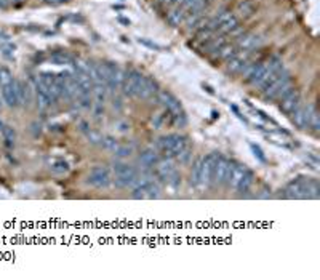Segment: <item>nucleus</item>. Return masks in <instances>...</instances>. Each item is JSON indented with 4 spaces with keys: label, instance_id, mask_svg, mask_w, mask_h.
Instances as JSON below:
<instances>
[{
    "label": "nucleus",
    "instance_id": "7",
    "mask_svg": "<svg viewBox=\"0 0 320 280\" xmlns=\"http://www.w3.org/2000/svg\"><path fill=\"white\" fill-rule=\"evenodd\" d=\"M278 107H280V111L285 114V115H291L295 112V109L298 106H301V92L293 88L290 93H287L282 99H278Z\"/></svg>",
    "mask_w": 320,
    "mask_h": 280
},
{
    "label": "nucleus",
    "instance_id": "18",
    "mask_svg": "<svg viewBox=\"0 0 320 280\" xmlns=\"http://www.w3.org/2000/svg\"><path fill=\"white\" fill-rule=\"evenodd\" d=\"M36 98H37V106H39V109H42V111L48 109L53 104V99L50 96V92L46 90V88L42 84H39V82H37V85H36Z\"/></svg>",
    "mask_w": 320,
    "mask_h": 280
},
{
    "label": "nucleus",
    "instance_id": "31",
    "mask_svg": "<svg viewBox=\"0 0 320 280\" xmlns=\"http://www.w3.org/2000/svg\"><path fill=\"white\" fill-rule=\"evenodd\" d=\"M13 82H15V79H13V74L8 67H5V66L0 67V87L10 85Z\"/></svg>",
    "mask_w": 320,
    "mask_h": 280
},
{
    "label": "nucleus",
    "instance_id": "10",
    "mask_svg": "<svg viewBox=\"0 0 320 280\" xmlns=\"http://www.w3.org/2000/svg\"><path fill=\"white\" fill-rule=\"evenodd\" d=\"M142 79V74L136 69H132L130 72H127V77L124 85H122V92H124L125 96H136L138 93V87H139V82Z\"/></svg>",
    "mask_w": 320,
    "mask_h": 280
},
{
    "label": "nucleus",
    "instance_id": "21",
    "mask_svg": "<svg viewBox=\"0 0 320 280\" xmlns=\"http://www.w3.org/2000/svg\"><path fill=\"white\" fill-rule=\"evenodd\" d=\"M255 11H256V3L253 2V0H242V2H240L239 5H237L234 15H235L237 18L247 19V18H250V16H253Z\"/></svg>",
    "mask_w": 320,
    "mask_h": 280
},
{
    "label": "nucleus",
    "instance_id": "20",
    "mask_svg": "<svg viewBox=\"0 0 320 280\" xmlns=\"http://www.w3.org/2000/svg\"><path fill=\"white\" fill-rule=\"evenodd\" d=\"M0 90H2V98H3V102L8 107H16L19 106L18 102V96H16V88H15V82L10 85H5V87H0Z\"/></svg>",
    "mask_w": 320,
    "mask_h": 280
},
{
    "label": "nucleus",
    "instance_id": "37",
    "mask_svg": "<svg viewBox=\"0 0 320 280\" xmlns=\"http://www.w3.org/2000/svg\"><path fill=\"white\" fill-rule=\"evenodd\" d=\"M138 42H139L141 45L147 47V48H152V50H162V47H160V45H157L155 42H151V40H149V39L141 37V39H138Z\"/></svg>",
    "mask_w": 320,
    "mask_h": 280
},
{
    "label": "nucleus",
    "instance_id": "13",
    "mask_svg": "<svg viewBox=\"0 0 320 280\" xmlns=\"http://www.w3.org/2000/svg\"><path fill=\"white\" fill-rule=\"evenodd\" d=\"M230 160L224 155H218L216 165H215V175H213V183L215 184H224L228 178Z\"/></svg>",
    "mask_w": 320,
    "mask_h": 280
},
{
    "label": "nucleus",
    "instance_id": "30",
    "mask_svg": "<svg viewBox=\"0 0 320 280\" xmlns=\"http://www.w3.org/2000/svg\"><path fill=\"white\" fill-rule=\"evenodd\" d=\"M54 80H56V76H54L53 72H40L39 74V84H42L48 92H50V88L53 87Z\"/></svg>",
    "mask_w": 320,
    "mask_h": 280
},
{
    "label": "nucleus",
    "instance_id": "2",
    "mask_svg": "<svg viewBox=\"0 0 320 280\" xmlns=\"http://www.w3.org/2000/svg\"><path fill=\"white\" fill-rule=\"evenodd\" d=\"M155 147H157L155 151L159 154H163L165 159H175L183 149L187 147V140H186V136H183V135L170 133V135H165V136H162V138H159L157 142H155Z\"/></svg>",
    "mask_w": 320,
    "mask_h": 280
},
{
    "label": "nucleus",
    "instance_id": "26",
    "mask_svg": "<svg viewBox=\"0 0 320 280\" xmlns=\"http://www.w3.org/2000/svg\"><path fill=\"white\" fill-rule=\"evenodd\" d=\"M50 61L56 66H66V64H72L74 59L71 54H67L64 51H53L50 54Z\"/></svg>",
    "mask_w": 320,
    "mask_h": 280
},
{
    "label": "nucleus",
    "instance_id": "41",
    "mask_svg": "<svg viewBox=\"0 0 320 280\" xmlns=\"http://www.w3.org/2000/svg\"><path fill=\"white\" fill-rule=\"evenodd\" d=\"M128 128H130V127H128L127 124H120V128H119V130H120V132H127Z\"/></svg>",
    "mask_w": 320,
    "mask_h": 280
},
{
    "label": "nucleus",
    "instance_id": "24",
    "mask_svg": "<svg viewBox=\"0 0 320 280\" xmlns=\"http://www.w3.org/2000/svg\"><path fill=\"white\" fill-rule=\"evenodd\" d=\"M237 51H239V48H237V45H235L234 42H226V44H223L221 48L216 51V54H218V56H220L221 59L228 61V59L232 58Z\"/></svg>",
    "mask_w": 320,
    "mask_h": 280
},
{
    "label": "nucleus",
    "instance_id": "16",
    "mask_svg": "<svg viewBox=\"0 0 320 280\" xmlns=\"http://www.w3.org/2000/svg\"><path fill=\"white\" fill-rule=\"evenodd\" d=\"M176 172V167L172 159H163V160H159V163L155 165V175L159 176L162 181L168 183L170 176Z\"/></svg>",
    "mask_w": 320,
    "mask_h": 280
},
{
    "label": "nucleus",
    "instance_id": "39",
    "mask_svg": "<svg viewBox=\"0 0 320 280\" xmlns=\"http://www.w3.org/2000/svg\"><path fill=\"white\" fill-rule=\"evenodd\" d=\"M163 115L162 114H157V115H154V119H152V125H154V128H160L162 127V122H163Z\"/></svg>",
    "mask_w": 320,
    "mask_h": 280
},
{
    "label": "nucleus",
    "instance_id": "19",
    "mask_svg": "<svg viewBox=\"0 0 320 280\" xmlns=\"http://www.w3.org/2000/svg\"><path fill=\"white\" fill-rule=\"evenodd\" d=\"M139 163L144 168H152L159 163L160 160V154L155 151V149H146V151H142L138 157Z\"/></svg>",
    "mask_w": 320,
    "mask_h": 280
},
{
    "label": "nucleus",
    "instance_id": "22",
    "mask_svg": "<svg viewBox=\"0 0 320 280\" xmlns=\"http://www.w3.org/2000/svg\"><path fill=\"white\" fill-rule=\"evenodd\" d=\"M239 27H240L239 18H237V16L234 15V13H230V15L221 23V26L218 27V32H220V34H232L235 29H239ZM218 32H216V34H218Z\"/></svg>",
    "mask_w": 320,
    "mask_h": 280
},
{
    "label": "nucleus",
    "instance_id": "15",
    "mask_svg": "<svg viewBox=\"0 0 320 280\" xmlns=\"http://www.w3.org/2000/svg\"><path fill=\"white\" fill-rule=\"evenodd\" d=\"M261 44V39L256 36V34H242L237 39V48L240 51H251L255 50L258 45Z\"/></svg>",
    "mask_w": 320,
    "mask_h": 280
},
{
    "label": "nucleus",
    "instance_id": "1",
    "mask_svg": "<svg viewBox=\"0 0 320 280\" xmlns=\"http://www.w3.org/2000/svg\"><path fill=\"white\" fill-rule=\"evenodd\" d=\"M285 195L288 199H319V183L314 178H296L287 184Z\"/></svg>",
    "mask_w": 320,
    "mask_h": 280
},
{
    "label": "nucleus",
    "instance_id": "4",
    "mask_svg": "<svg viewBox=\"0 0 320 280\" xmlns=\"http://www.w3.org/2000/svg\"><path fill=\"white\" fill-rule=\"evenodd\" d=\"M112 170L115 173V184H117V186H122V187L136 186V184L141 181L136 168L128 165L125 162H115Z\"/></svg>",
    "mask_w": 320,
    "mask_h": 280
},
{
    "label": "nucleus",
    "instance_id": "9",
    "mask_svg": "<svg viewBox=\"0 0 320 280\" xmlns=\"http://www.w3.org/2000/svg\"><path fill=\"white\" fill-rule=\"evenodd\" d=\"M159 90V84L157 80L152 79V77H147V76H142L141 82H139V87H138V93L136 96L141 98V99H149L152 98L154 94H157Z\"/></svg>",
    "mask_w": 320,
    "mask_h": 280
},
{
    "label": "nucleus",
    "instance_id": "47",
    "mask_svg": "<svg viewBox=\"0 0 320 280\" xmlns=\"http://www.w3.org/2000/svg\"><path fill=\"white\" fill-rule=\"evenodd\" d=\"M58 2H69V0H58Z\"/></svg>",
    "mask_w": 320,
    "mask_h": 280
},
{
    "label": "nucleus",
    "instance_id": "40",
    "mask_svg": "<svg viewBox=\"0 0 320 280\" xmlns=\"http://www.w3.org/2000/svg\"><path fill=\"white\" fill-rule=\"evenodd\" d=\"M230 109H232V111H234V112L237 114V117H239L240 120H243V122H247V119H245V117H243V115L240 114V111H239V107H237V106H234V104H232V106H230Z\"/></svg>",
    "mask_w": 320,
    "mask_h": 280
},
{
    "label": "nucleus",
    "instance_id": "42",
    "mask_svg": "<svg viewBox=\"0 0 320 280\" xmlns=\"http://www.w3.org/2000/svg\"><path fill=\"white\" fill-rule=\"evenodd\" d=\"M181 2H183V0H168L170 5H180Z\"/></svg>",
    "mask_w": 320,
    "mask_h": 280
},
{
    "label": "nucleus",
    "instance_id": "32",
    "mask_svg": "<svg viewBox=\"0 0 320 280\" xmlns=\"http://www.w3.org/2000/svg\"><path fill=\"white\" fill-rule=\"evenodd\" d=\"M308 128H311L312 132H316V133L320 130V115H319V112H317V109H314V111H312L311 115H309Z\"/></svg>",
    "mask_w": 320,
    "mask_h": 280
},
{
    "label": "nucleus",
    "instance_id": "5",
    "mask_svg": "<svg viewBox=\"0 0 320 280\" xmlns=\"http://www.w3.org/2000/svg\"><path fill=\"white\" fill-rule=\"evenodd\" d=\"M160 195V187L157 183H154L151 180L147 181H139L136 184V187L133 189V194L132 197L133 199H157Z\"/></svg>",
    "mask_w": 320,
    "mask_h": 280
},
{
    "label": "nucleus",
    "instance_id": "46",
    "mask_svg": "<svg viewBox=\"0 0 320 280\" xmlns=\"http://www.w3.org/2000/svg\"><path fill=\"white\" fill-rule=\"evenodd\" d=\"M3 127H5V124L2 122V119H0V132H2V128H3Z\"/></svg>",
    "mask_w": 320,
    "mask_h": 280
},
{
    "label": "nucleus",
    "instance_id": "43",
    "mask_svg": "<svg viewBox=\"0 0 320 280\" xmlns=\"http://www.w3.org/2000/svg\"><path fill=\"white\" fill-rule=\"evenodd\" d=\"M119 21H120L122 24H127V26L130 24V21H128V19H125V18H119Z\"/></svg>",
    "mask_w": 320,
    "mask_h": 280
},
{
    "label": "nucleus",
    "instance_id": "29",
    "mask_svg": "<svg viewBox=\"0 0 320 280\" xmlns=\"http://www.w3.org/2000/svg\"><path fill=\"white\" fill-rule=\"evenodd\" d=\"M85 136H87L88 142H90V144H93V146H101V144H103L104 136L101 135L99 132H96V130H90V128H88L87 132H85Z\"/></svg>",
    "mask_w": 320,
    "mask_h": 280
},
{
    "label": "nucleus",
    "instance_id": "36",
    "mask_svg": "<svg viewBox=\"0 0 320 280\" xmlns=\"http://www.w3.org/2000/svg\"><path fill=\"white\" fill-rule=\"evenodd\" d=\"M77 104L82 109H90L91 107V96H90V94H79V96H77Z\"/></svg>",
    "mask_w": 320,
    "mask_h": 280
},
{
    "label": "nucleus",
    "instance_id": "8",
    "mask_svg": "<svg viewBox=\"0 0 320 280\" xmlns=\"http://www.w3.org/2000/svg\"><path fill=\"white\" fill-rule=\"evenodd\" d=\"M216 160H218V154L216 152L208 154L207 157H202V184H205V186L213 184Z\"/></svg>",
    "mask_w": 320,
    "mask_h": 280
},
{
    "label": "nucleus",
    "instance_id": "35",
    "mask_svg": "<svg viewBox=\"0 0 320 280\" xmlns=\"http://www.w3.org/2000/svg\"><path fill=\"white\" fill-rule=\"evenodd\" d=\"M101 146H104L107 151H111V152H114L115 149L119 147V142H117V140L114 138V136H104V140H103V144Z\"/></svg>",
    "mask_w": 320,
    "mask_h": 280
},
{
    "label": "nucleus",
    "instance_id": "34",
    "mask_svg": "<svg viewBox=\"0 0 320 280\" xmlns=\"http://www.w3.org/2000/svg\"><path fill=\"white\" fill-rule=\"evenodd\" d=\"M250 149H251V152H253L255 159H258L261 163H266V155H264V151L261 149V146L255 144V142H250Z\"/></svg>",
    "mask_w": 320,
    "mask_h": 280
},
{
    "label": "nucleus",
    "instance_id": "25",
    "mask_svg": "<svg viewBox=\"0 0 320 280\" xmlns=\"http://www.w3.org/2000/svg\"><path fill=\"white\" fill-rule=\"evenodd\" d=\"M253 180H255V175H253V172H251L250 168H247L245 170V173H243V176H242V180H240V183L237 184V187H235V190H239V192H247V190L251 187V184H253Z\"/></svg>",
    "mask_w": 320,
    "mask_h": 280
},
{
    "label": "nucleus",
    "instance_id": "28",
    "mask_svg": "<svg viewBox=\"0 0 320 280\" xmlns=\"http://www.w3.org/2000/svg\"><path fill=\"white\" fill-rule=\"evenodd\" d=\"M2 135H3V141H5L6 146H8V147L15 146V141H16V132H15V128L10 127V125H5V127L2 128Z\"/></svg>",
    "mask_w": 320,
    "mask_h": 280
},
{
    "label": "nucleus",
    "instance_id": "6",
    "mask_svg": "<svg viewBox=\"0 0 320 280\" xmlns=\"http://www.w3.org/2000/svg\"><path fill=\"white\" fill-rule=\"evenodd\" d=\"M87 183L91 184V186H94V187H107L109 184L112 183L111 172H109L107 167H103V165L93 167L90 170V173H88Z\"/></svg>",
    "mask_w": 320,
    "mask_h": 280
},
{
    "label": "nucleus",
    "instance_id": "45",
    "mask_svg": "<svg viewBox=\"0 0 320 280\" xmlns=\"http://www.w3.org/2000/svg\"><path fill=\"white\" fill-rule=\"evenodd\" d=\"M155 2H157L159 5H162V3H167V2H168V0H155Z\"/></svg>",
    "mask_w": 320,
    "mask_h": 280
},
{
    "label": "nucleus",
    "instance_id": "23",
    "mask_svg": "<svg viewBox=\"0 0 320 280\" xmlns=\"http://www.w3.org/2000/svg\"><path fill=\"white\" fill-rule=\"evenodd\" d=\"M184 19H186V10L181 8L180 5L168 13V23L172 26H175V27H178L183 21H184Z\"/></svg>",
    "mask_w": 320,
    "mask_h": 280
},
{
    "label": "nucleus",
    "instance_id": "44",
    "mask_svg": "<svg viewBox=\"0 0 320 280\" xmlns=\"http://www.w3.org/2000/svg\"><path fill=\"white\" fill-rule=\"evenodd\" d=\"M5 5H6V0H0V8H3Z\"/></svg>",
    "mask_w": 320,
    "mask_h": 280
},
{
    "label": "nucleus",
    "instance_id": "38",
    "mask_svg": "<svg viewBox=\"0 0 320 280\" xmlns=\"http://www.w3.org/2000/svg\"><path fill=\"white\" fill-rule=\"evenodd\" d=\"M0 48H2V53L5 54V56L13 58V51H15L16 47L13 45V44H3L2 47H0Z\"/></svg>",
    "mask_w": 320,
    "mask_h": 280
},
{
    "label": "nucleus",
    "instance_id": "33",
    "mask_svg": "<svg viewBox=\"0 0 320 280\" xmlns=\"http://www.w3.org/2000/svg\"><path fill=\"white\" fill-rule=\"evenodd\" d=\"M114 154L120 157V159H125V157H130L133 154V146L130 144H119V147L115 149Z\"/></svg>",
    "mask_w": 320,
    "mask_h": 280
},
{
    "label": "nucleus",
    "instance_id": "17",
    "mask_svg": "<svg viewBox=\"0 0 320 280\" xmlns=\"http://www.w3.org/2000/svg\"><path fill=\"white\" fill-rule=\"evenodd\" d=\"M245 170H247V167L242 165V163H232L230 162V165H229V172H228V178H226V183L229 184L230 187H237V184L240 183L242 180V176L245 173Z\"/></svg>",
    "mask_w": 320,
    "mask_h": 280
},
{
    "label": "nucleus",
    "instance_id": "11",
    "mask_svg": "<svg viewBox=\"0 0 320 280\" xmlns=\"http://www.w3.org/2000/svg\"><path fill=\"white\" fill-rule=\"evenodd\" d=\"M316 109V104H308V106H298L295 109V112L291 114V122L293 125L299 130H306L308 128V120L311 112Z\"/></svg>",
    "mask_w": 320,
    "mask_h": 280
},
{
    "label": "nucleus",
    "instance_id": "12",
    "mask_svg": "<svg viewBox=\"0 0 320 280\" xmlns=\"http://www.w3.org/2000/svg\"><path fill=\"white\" fill-rule=\"evenodd\" d=\"M250 53L251 51H237L232 58L228 59V71L230 74H240L250 61Z\"/></svg>",
    "mask_w": 320,
    "mask_h": 280
},
{
    "label": "nucleus",
    "instance_id": "27",
    "mask_svg": "<svg viewBox=\"0 0 320 280\" xmlns=\"http://www.w3.org/2000/svg\"><path fill=\"white\" fill-rule=\"evenodd\" d=\"M190 183H192L195 187L203 186V184H202V157H200V159H197L195 163L192 165V173H190Z\"/></svg>",
    "mask_w": 320,
    "mask_h": 280
},
{
    "label": "nucleus",
    "instance_id": "14",
    "mask_svg": "<svg viewBox=\"0 0 320 280\" xmlns=\"http://www.w3.org/2000/svg\"><path fill=\"white\" fill-rule=\"evenodd\" d=\"M45 165L48 167V170L51 173L56 175H64L71 172V165L69 162L61 159V157H46L45 159Z\"/></svg>",
    "mask_w": 320,
    "mask_h": 280
},
{
    "label": "nucleus",
    "instance_id": "48",
    "mask_svg": "<svg viewBox=\"0 0 320 280\" xmlns=\"http://www.w3.org/2000/svg\"><path fill=\"white\" fill-rule=\"evenodd\" d=\"M0 107H2V101H0Z\"/></svg>",
    "mask_w": 320,
    "mask_h": 280
},
{
    "label": "nucleus",
    "instance_id": "3",
    "mask_svg": "<svg viewBox=\"0 0 320 280\" xmlns=\"http://www.w3.org/2000/svg\"><path fill=\"white\" fill-rule=\"evenodd\" d=\"M157 98H159V102L165 107V111L172 115L176 124L180 127H184L187 119H186V112H184V109H183L181 101L168 90H160L157 93Z\"/></svg>",
    "mask_w": 320,
    "mask_h": 280
}]
</instances>
